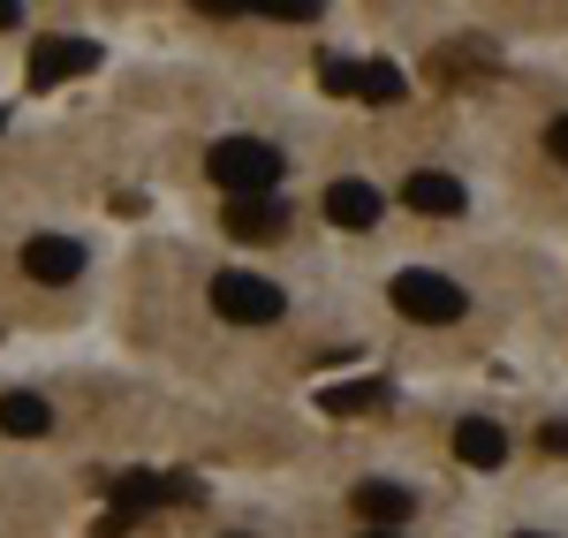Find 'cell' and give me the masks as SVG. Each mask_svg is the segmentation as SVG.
Instances as JSON below:
<instances>
[{
	"label": "cell",
	"mask_w": 568,
	"mask_h": 538,
	"mask_svg": "<svg viewBox=\"0 0 568 538\" xmlns=\"http://www.w3.org/2000/svg\"><path fill=\"white\" fill-rule=\"evenodd\" d=\"M205 175H213L227 197H273L281 175H288V160H281V144H265V136H220L213 152H205Z\"/></svg>",
	"instance_id": "1"
},
{
	"label": "cell",
	"mask_w": 568,
	"mask_h": 538,
	"mask_svg": "<svg viewBox=\"0 0 568 538\" xmlns=\"http://www.w3.org/2000/svg\"><path fill=\"white\" fill-rule=\"evenodd\" d=\"M394 312L402 318H417V326H447V318H463L470 312V296H463V281H447V273L433 266H409V273H394Z\"/></svg>",
	"instance_id": "2"
},
{
	"label": "cell",
	"mask_w": 568,
	"mask_h": 538,
	"mask_svg": "<svg viewBox=\"0 0 568 538\" xmlns=\"http://www.w3.org/2000/svg\"><path fill=\"white\" fill-rule=\"evenodd\" d=\"M213 312L235 318V326H273V318L288 312V296H281V281H265V273L227 266V273H213Z\"/></svg>",
	"instance_id": "3"
},
{
	"label": "cell",
	"mask_w": 568,
	"mask_h": 538,
	"mask_svg": "<svg viewBox=\"0 0 568 538\" xmlns=\"http://www.w3.org/2000/svg\"><path fill=\"white\" fill-rule=\"evenodd\" d=\"M99 69V39H77V31H53V39L31 45V91H53V84H69V77H91Z\"/></svg>",
	"instance_id": "4"
},
{
	"label": "cell",
	"mask_w": 568,
	"mask_h": 538,
	"mask_svg": "<svg viewBox=\"0 0 568 538\" xmlns=\"http://www.w3.org/2000/svg\"><path fill=\"white\" fill-rule=\"evenodd\" d=\"M23 273L45 281V288H69V281H84V243L77 235H31L23 243Z\"/></svg>",
	"instance_id": "5"
},
{
	"label": "cell",
	"mask_w": 568,
	"mask_h": 538,
	"mask_svg": "<svg viewBox=\"0 0 568 538\" xmlns=\"http://www.w3.org/2000/svg\"><path fill=\"white\" fill-rule=\"evenodd\" d=\"M379 213H387V197H379L372 182L342 175L334 190H326V221H334V227H349V235H364V227H379Z\"/></svg>",
	"instance_id": "6"
},
{
	"label": "cell",
	"mask_w": 568,
	"mask_h": 538,
	"mask_svg": "<svg viewBox=\"0 0 568 538\" xmlns=\"http://www.w3.org/2000/svg\"><path fill=\"white\" fill-rule=\"evenodd\" d=\"M356 516H364L372 531H394V524L417 516V494H409V486H387V478H364V486H356Z\"/></svg>",
	"instance_id": "7"
},
{
	"label": "cell",
	"mask_w": 568,
	"mask_h": 538,
	"mask_svg": "<svg viewBox=\"0 0 568 538\" xmlns=\"http://www.w3.org/2000/svg\"><path fill=\"white\" fill-rule=\"evenodd\" d=\"M455 455H463L470 470H500V463H508V433H500L493 417H463V425H455Z\"/></svg>",
	"instance_id": "8"
},
{
	"label": "cell",
	"mask_w": 568,
	"mask_h": 538,
	"mask_svg": "<svg viewBox=\"0 0 568 538\" xmlns=\"http://www.w3.org/2000/svg\"><path fill=\"white\" fill-rule=\"evenodd\" d=\"M160 478H152V470H122V478H114V508H106V531H130L136 516H144V508H160Z\"/></svg>",
	"instance_id": "9"
},
{
	"label": "cell",
	"mask_w": 568,
	"mask_h": 538,
	"mask_svg": "<svg viewBox=\"0 0 568 538\" xmlns=\"http://www.w3.org/2000/svg\"><path fill=\"white\" fill-rule=\"evenodd\" d=\"M281 227H288V205H273V197H227V235L265 243V235H281Z\"/></svg>",
	"instance_id": "10"
},
{
	"label": "cell",
	"mask_w": 568,
	"mask_h": 538,
	"mask_svg": "<svg viewBox=\"0 0 568 538\" xmlns=\"http://www.w3.org/2000/svg\"><path fill=\"white\" fill-rule=\"evenodd\" d=\"M402 205H417V213H463V182L439 175V168H417V175L402 182Z\"/></svg>",
	"instance_id": "11"
},
{
	"label": "cell",
	"mask_w": 568,
	"mask_h": 538,
	"mask_svg": "<svg viewBox=\"0 0 568 538\" xmlns=\"http://www.w3.org/2000/svg\"><path fill=\"white\" fill-rule=\"evenodd\" d=\"M45 425H53V409H45L39 395H0V433H8V440H39Z\"/></svg>",
	"instance_id": "12"
},
{
	"label": "cell",
	"mask_w": 568,
	"mask_h": 538,
	"mask_svg": "<svg viewBox=\"0 0 568 538\" xmlns=\"http://www.w3.org/2000/svg\"><path fill=\"white\" fill-rule=\"evenodd\" d=\"M402 69H394V61H356V99H364V106H394V99H402Z\"/></svg>",
	"instance_id": "13"
},
{
	"label": "cell",
	"mask_w": 568,
	"mask_h": 538,
	"mask_svg": "<svg viewBox=\"0 0 568 538\" xmlns=\"http://www.w3.org/2000/svg\"><path fill=\"white\" fill-rule=\"evenodd\" d=\"M318 403L334 409V417H364V409H379V403H387V387H379V379H356V387H326Z\"/></svg>",
	"instance_id": "14"
},
{
	"label": "cell",
	"mask_w": 568,
	"mask_h": 538,
	"mask_svg": "<svg viewBox=\"0 0 568 538\" xmlns=\"http://www.w3.org/2000/svg\"><path fill=\"white\" fill-rule=\"evenodd\" d=\"M251 16H265V23H311L318 0H265V8H251Z\"/></svg>",
	"instance_id": "15"
},
{
	"label": "cell",
	"mask_w": 568,
	"mask_h": 538,
	"mask_svg": "<svg viewBox=\"0 0 568 538\" xmlns=\"http://www.w3.org/2000/svg\"><path fill=\"white\" fill-rule=\"evenodd\" d=\"M318 77H326V91H342V99H356V61H342V53H326V61H318Z\"/></svg>",
	"instance_id": "16"
},
{
	"label": "cell",
	"mask_w": 568,
	"mask_h": 538,
	"mask_svg": "<svg viewBox=\"0 0 568 538\" xmlns=\"http://www.w3.org/2000/svg\"><path fill=\"white\" fill-rule=\"evenodd\" d=\"M538 448H546V455H568V417H554V425L538 433Z\"/></svg>",
	"instance_id": "17"
},
{
	"label": "cell",
	"mask_w": 568,
	"mask_h": 538,
	"mask_svg": "<svg viewBox=\"0 0 568 538\" xmlns=\"http://www.w3.org/2000/svg\"><path fill=\"white\" fill-rule=\"evenodd\" d=\"M546 152H554V160H561V168H568V114H561V122H554V130H546Z\"/></svg>",
	"instance_id": "18"
},
{
	"label": "cell",
	"mask_w": 568,
	"mask_h": 538,
	"mask_svg": "<svg viewBox=\"0 0 568 538\" xmlns=\"http://www.w3.org/2000/svg\"><path fill=\"white\" fill-rule=\"evenodd\" d=\"M16 23H23V8H16V0H0V31H16Z\"/></svg>",
	"instance_id": "19"
},
{
	"label": "cell",
	"mask_w": 568,
	"mask_h": 538,
	"mask_svg": "<svg viewBox=\"0 0 568 538\" xmlns=\"http://www.w3.org/2000/svg\"><path fill=\"white\" fill-rule=\"evenodd\" d=\"M356 538H402V531H356Z\"/></svg>",
	"instance_id": "20"
},
{
	"label": "cell",
	"mask_w": 568,
	"mask_h": 538,
	"mask_svg": "<svg viewBox=\"0 0 568 538\" xmlns=\"http://www.w3.org/2000/svg\"><path fill=\"white\" fill-rule=\"evenodd\" d=\"M220 538H251V531H220Z\"/></svg>",
	"instance_id": "21"
},
{
	"label": "cell",
	"mask_w": 568,
	"mask_h": 538,
	"mask_svg": "<svg viewBox=\"0 0 568 538\" xmlns=\"http://www.w3.org/2000/svg\"><path fill=\"white\" fill-rule=\"evenodd\" d=\"M516 538H546V531H516Z\"/></svg>",
	"instance_id": "22"
},
{
	"label": "cell",
	"mask_w": 568,
	"mask_h": 538,
	"mask_svg": "<svg viewBox=\"0 0 568 538\" xmlns=\"http://www.w3.org/2000/svg\"><path fill=\"white\" fill-rule=\"evenodd\" d=\"M0 122H8V114H0Z\"/></svg>",
	"instance_id": "23"
}]
</instances>
